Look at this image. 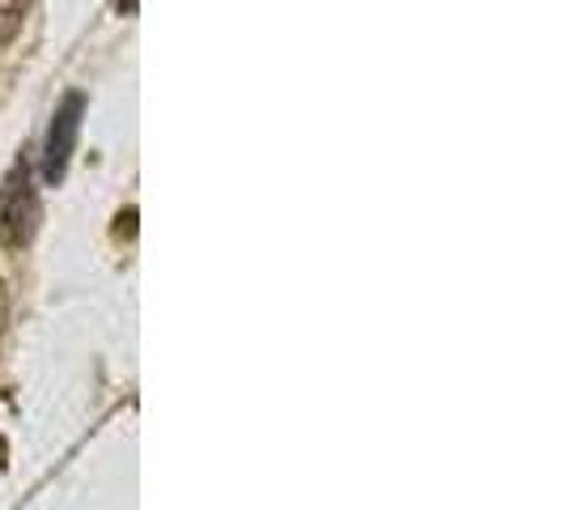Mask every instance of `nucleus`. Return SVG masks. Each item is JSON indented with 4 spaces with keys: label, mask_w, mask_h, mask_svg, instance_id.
Instances as JSON below:
<instances>
[{
    "label": "nucleus",
    "mask_w": 565,
    "mask_h": 510,
    "mask_svg": "<svg viewBox=\"0 0 565 510\" xmlns=\"http://www.w3.org/2000/svg\"><path fill=\"white\" fill-rule=\"evenodd\" d=\"M82 94H68L64 107L52 119V132H47V158H43V174L47 183H60L64 170H68V158H73V145H77V128H82Z\"/></svg>",
    "instance_id": "nucleus-1"
},
{
    "label": "nucleus",
    "mask_w": 565,
    "mask_h": 510,
    "mask_svg": "<svg viewBox=\"0 0 565 510\" xmlns=\"http://www.w3.org/2000/svg\"><path fill=\"white\" fill-rule=\"evenodd\" d=\"M34 222H39V204H34V188L22 174V183L13 179L9 192H4V238L9 243H26Z\"/></svg>",
    "instance_id": "nucleus-2"
},
{
    "label": "nucleus",
    "mask_w": 565,
    "mask_h": 510,
    "mask_svg": "<svg viewBox=\"0 0 565 510\" xmlns=\"http://www.w3.org/2000/svg\"><path fill=\"white\" fill-rule=\"evenodd\" d=\"M18 22H22V0H0V43L13 39Z\"/></svg>",
    "instance_id": "nucleus-3"
}]
</instances>
